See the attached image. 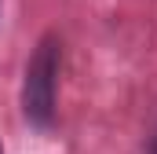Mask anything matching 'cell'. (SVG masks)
I'll list each match as a JSON object with an SVG mask.
<instances>
[{
    "label": "cell",
    "mask_w": 157,
    "mask_h": 154,
    "mask_svg": "<svg viewBox=\"0 0 157 154\" xmlns=\"http://www.w3.org/2000/svg\"><path fill=\"white\" fill-rule=\"evenodd\" d=\"M0 154H4V151H0Z\"/></svg>",
    "instance_id": "cell-3"
},
{
    "label": "cell",
    "mask_w": 157,
    "mask_h": 154,
    "mask_svg": "<svg viewBox=\"0 0 157 154\" xmlns=\"http://www.w3.org/2000/svg\"><path fill=\"white\" fill-rule=\"evenodd\" d=\"M55 81H59V44L48 37L40 40L37 55L26 66V88H22V107L33 125H51L55 117Z\"/></svg>",
    "instance_id": "cell-1"
},
{
    "label": "cell",
    "mask_w": 157,
    "mask_h": 154,
    "mask_svg": "<svg viewBox=\"0 0 157 154\" xmlns=\"http://www.w3.org/2000/svg\"><path fill=\"white\" fill-rule=\"evenodd\" d=\"M150 154H157V140H154V147H150Z\"/></svg>",
    "instance_id": "cell-2"
}]
</instances>
